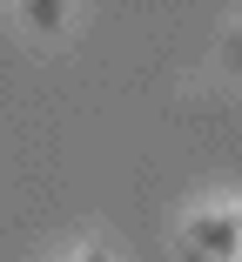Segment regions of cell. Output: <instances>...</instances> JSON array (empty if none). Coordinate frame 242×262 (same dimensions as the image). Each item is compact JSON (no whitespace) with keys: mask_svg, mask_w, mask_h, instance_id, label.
<instances>
[{"mask_svg":"<svg viewBox=\"0 0 242 262\" xmlns=\"http://www.w3.org/2000/svg\"><path fill=\"white\" fill-rule=\"evenodd\" d=\"M188 255H195V262H229L235 255V215H229V208L188 215Z\"/></svg>","mask_w":242,"mask_h":262,"instance_id":"6da1fadb","label":"cell"},{"mask_svg":"<svg viewBox=\"0 0 242 262\" xmlns=\"http://www.w3.org/2000/svg\"><path fill=\"white\" fill-rule=\"evenodd\" d=\"M20 14H27V27H40V34H61V27H68V0H20Z\"/></svg>","mask_w":242,"mask_h":262,"instance_id":"7a4b0ae2","label":"cell"},{"mask_svg":"<svg viewBox=\"0 0 242 262\" xmlns=\"http://www.w3.org/2000/svg\"><path fill=\"white\" fill-rule=\"evenodd\" d=\"M81 262H108V255H101V249H87V255H81Z\"/></svg>","mask_w":242,"mask_h":262,"instance_id":"3957f363","label":"cell"}]
</instances>
